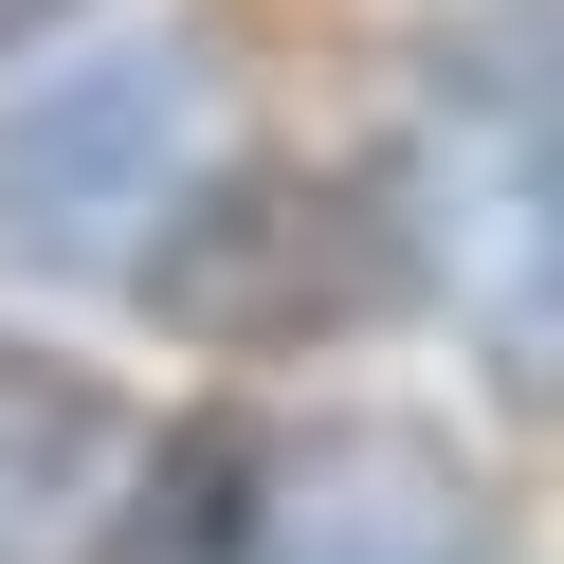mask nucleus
I'll list each match as a JSON object with an SVG mask.
<instances>
[{"label":"nucleus","instance_id":"nucleus-5","mask_svg":"<svg viewBox=\"0 0 564 564\" xmlns=\"http://www.w3.org/2000/svg\"><path fill=\"white\" fill-rule=\"evenodd\" d=\"M128 474V419L91 365H55V346H0V564H74L91 510H110Z\"/></svg>","mask_w":564,"mask_h":564},{"label":"nucleus","instance_id":"nucleus-2","mask_svg":"<svg viewBox=\"0 0 564 564\" xmlns=\"http://www.w3.org/2000/svg\"><path fill=\"white\" fill-rule=\"evenodd\" d=\"M128 292L219 365H292V346H346L401 310V219L365 183H328V164H219V183L164 200Z\"/></svg>","mask_w":564,"mask_h":564},{"label":"nucleus","instance_id":"nucleus-4","mask_svg":"<svg viewBox=\"0 0 564 564\" xmlns=\"http://www.w3.org/2000/svg\"><path fill=\"white\" fill-rule=\"evenodd\" d=\"M256 564H474V491H455L437 437L365 419V437H328L310 474H273V546Z\"/></svg>","mask_w":564,"mask_h":564},{"label":"nucleus","instance_id":"nucleus-7","mask_svg":"<svg viewBox=\"0 0 564 564\" xmlns=\"http://www.w3.org/2000/svg\"><path fill=\"white\" fill-rule=\"evenodd\" d=\"M55 19H91V0H0V55H37Z\"/></svg>","mask_w":564,"mask_h":564},{"label":"nucleus","instance_id":"nucleus-6","mask_svg":"<svg viewBox=\"0 0 564 564\" xmlns=\"http://www.w3.org/2000/svg\"><path fill=\"white\" fill-rule=\"evenodd\" d=\"M273 546V437L256 419H164L128 510H91L74 564H256Z\"/></svg>","mask_w":564,"mask_h":564},{"label":"nucleus","instance_id":"nucleus-3","mask_svg":"<svg viewBox=\"0 0 564 564\" xmlns=\"http://www.w3.org/2000/svg\"><path fill=\"white\" fill-rule=\"evenodd\" d=\"M200 183V37H110L0 91V273H128Z\"/></svg>","mask_w":564,"mask_h":564},{"label":"nucleus","instance_id":"nucleus-1","mask_svg":"<svg viewBox=\"0 0 564 564\" xmlns=\"http://www.w3.org/2000/svg\"><path fill=\"white\" fill-rule=\"evenodd\" d=\"M419 256L510 401H564V0H491L419 74Z\"/></svg>","mask_w":564,"mask_h":564}]
</instances>
